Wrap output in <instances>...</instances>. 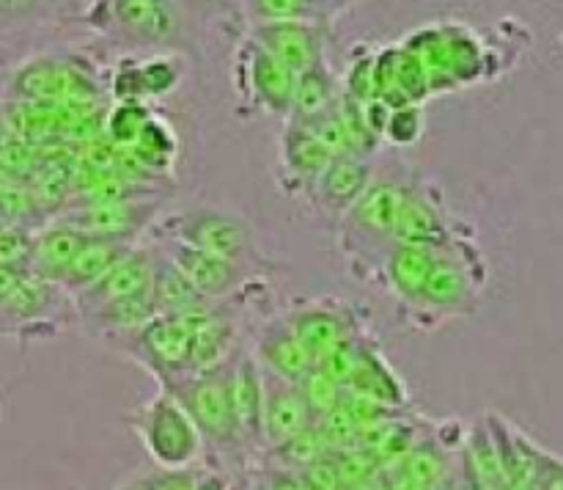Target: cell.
I'll return each mask as SVG.
<instances>
[{"label":"cell","instance_id":"15","mask_svg":"<svg viewBox=\"0 0 563 490\" xmlns=\"http://www.w3.org/2000/svg\"><path fill=\"white\" fill-rule=\"evenodd\" d=\"M154 246L163 251L170 268L209 303H223L225 297L245 290L247 281H251V270L236 262H229V259L212 257L207 251H198V248L170 240H154Z\"/></svg>","mask_w":563,"mask_h":490},{"label":"cell","instance_id":"53","mask_svg":"<svg viewBox=\"0 0 563 490\" xmlns=\"http://www.w3.org/2000/svg\"><path fill=\"white\" fill-rule=\"evenodd\" d=\"M247 490H264L262 482H258V479H256V473H253V479H251V484H247Z\"/></svg>","mask_w":563,"mask_h":490},{"label":"cell","instance_id":"25","mask_svg":"<svg viewBox=\"0 0 563 490\" xmlns=\"http://www.w3.org/2000/svg\"><path fill=\"white\" fill-rule=\"evenodd\" d=\"M434 257H438V248L407 246V242H394V248L388 251L377 281L399 303L401 312H407L418 301L429 273H432Z\"/></svg>","mask_w":563,"mask_h":490},{"label":"cell","instance_id":"1","mask_svg":"<svg viewBox=\"0 0 563 490\" xmlns=\"http://www.w3.org/2000/svg\"><path fill=\"white\" fill-rule=\"evenodd\" d=\"M489 270L473 231H462L449 246L438 248L432 273L418 301L407 308L412 328L434 330L451 317H467L482 303Z\"/></svg>","mask_w":563,"mask_h":490},{"label":"cell","instance_id":"20","mask_svg":"<svg viewBox=\"0 0 563 490\" xmlns=\"http://www.w3.org/2000/svg\"><path fill=\"white\" fill-rule=\"evenodd\" d=\"M374 168L372 160L352 157V154H341L328 163V168L319 174L317 185H313L308 202L324 215V218L339 224L344 218L346 209L361 198V193L372 185Z\"/></svg>","mask_w":563,"mask_h":490},{"label":"cell","instance_id":"18","mask_svg":"<svg viewBox=\"0 0 563 490\" xmlns=\"http://www.w3.org/2000/svg\"><path fill=\"white\" fill-rule=\"evenodd\" d=\"M152 273L154 246H141V242H135V246L108 270V275H104L102 281H97L91 290H86L82 295L75 297L77 323H80V317L108 306V303L146 292L148 286H152Z\"/></svg>","mask_w":563,"mask_h":490},{"label":"cell","instance_id":"12","mask_svg":"<svg viewBox=\"0 0 563 490\" xmlns=\"http://www.w3.org/2000/svg\"><path fill=\"white\" fill-rule=\"evenodd\" d=\"M295 77V72L264 53L256 42L242 36L234 53V91L240 94L242 113L258 110V113L275 116V119H289Z\"/></svg>","mask_w":563,"mask_h":490},{"label":"cell","instance_id":"51","mask_svg":"<svg viewBox=\"0 0 563 490\" xmlns=\"http://www.w3.org/2000/svg\"><path fill=\"white\" fill-rule=\"evenodd\" d=\"M363 0H335V9H339V17L344 14V11H350V9H355V6H361Z\"/></svg>","mask_w":563,"mask_h":490},{"label":"cell","instance_id":"7","mask_svg":"<svg viewBox=\"0 0 563 490\" xmlns=\"http://www.w3.org/2000/svg\"><path fill=\"white\" fill-rule=\"evenodd\" d=\"M110 345L146 369L159 389H174L192 374V330L185 314H154L143 328L119 336Z\"/></svg>","mask_w":563,"mask_h":490},{"label":"cell","instance_id":"28","mask_svg":"<svg viewBox=\"0 0 563 490\" xmlns=\"http://www.w3.org/2000/svg\"><path fill=\"white\" fill-rule=\"evenodd\" d=\"M82 242H86V237H82L80 231L69 229V226L58 224V220L42 226V229L33 231L27 273L36 275V279L58 284V279L64 275V270L69 268V262L75 259V253L80 251Z\"/></svg>","mask_w":563,"mask_h":490},{"label":"cell","instance_id":"33","mask_svg":"<svg viewBox=\"0 0 563 490\" xmlns=\"http://www.w3.org/2000/svg\"><path fill=\"white\" fill-rule=\"evenodd\" d=\"M64 0H0V47L60 20Z\"/></svg>","mask_w":563,"mask_h":490},{"label":"cell","instance_id":"38","mask_svg":"<svg viewBox=\"0 0 563 490\" xmlns=\"http://www.w3.org/2000/svg\"><path fill=\"white\" fill-rule=\"evenodd\" d=\"M297 385H300L302 396H306V405L308 411H311L313 422L322 418L324 413L333 411L335 405H341L346 394L344 385L335 383V380L330 378V374H324L319 367L308 369V372L297 380Z\"/></svg>","mask_w":563,"mask_h":490},{"label":"cell","instance_id":"8","mask_svg":"<svg viewBox=\"0 0 563 490\" xmlns=\"http://www.w3.org/2000/svg\"><path fill=\"white\" fill-rule=\"evenodd\" d=\"M75 319V301L58 284L31 273H22L11 295L0 303V336L53 339Z\"/></svg>","mask_w":563,"mask_h":490},{"label":"cell","instance_id":"47","mask_svg":"<svg viewBox=\"0 0 563 490\" xmlns=\"http://www.w3.org/2000/svg\"><path fill=\"white\" fill-rule=\"evenodd\" d=\"M196 490H234V479L223 468H201Z\"/></svg>","mask_w":563,"mask_h":490},{"label":"cell","instance_id":"17","mask_svg":"<svg viewBox=\"0 0 563 490\" xmlns=\"http://www.w3.org/2000/svg\"><path fill=\"white\" fill-rule=\"evenodd\" d=\"M280 160V187L291 196H311L319 174L328 168L333 154L317 141L311 130L300 121H284V132L278 141Z\"/></svg>","mask_w":563,"mask_h":490},{"label":"cell","instance_id":"6","mask_svg":"<svg viewBox=\"0 0 563 490\" xmlns=\"http://www.w3.org/2000/svg\"><path fill=\"white\" fill-rule=\"evenodd\" d=\"M130 424L157 468H190L201 462V433L170 391L159 389L152 400L132 411Z\"/></svg>","mask_w":563,"mask_h":490},{"label":"cell","instance_id":"35","mask_svg":"<svg viewBox=\"0 0 563 490\" xmlns=\"http://www.w3.org/2000/svg\"><path fill=\"white\" fill-rule=\"evenodd\" d=\"M328 455H330V449H328V444H324L322 433L317 429V424H311V427L302 429V433L291 435V438H286V440H280V444L264 449L258 457H262V466L284 468V471L300 473L302 468L313 466V462L322 460V457H328Z\"/></svg>","mask_w":563,"mask_h":490},{"label":"cell","instance_id":"45","mask_svg":"<svg viewBox=\"0 0 563 490\" xmlns=\"http://www.w3.org/2000/svg\"><path fill=\"white\" fill-rule=\"evenodd\" d=\"M300 477L302 482L308 484V490H344V484H341L339 471H335L330 455L322 457V460H317L313 466L302 468Z\"/></svg>","mask_w":563,"mask_h":490},{"label":"cell","instance_id":"40","mask_svg":"<svg viewBox=\"0 0 563 490\" xmlns=\"http://www.w3.org/2000/svg\"><path fill=\"white\" fill-rule=\"evenodd\" d=\"M330 460H333L335 471H339V479L341 484H344V490L357 488L361 482H366V479L377 477L379 473L377 460H374L366 449H361V446L355 444L330 451Z\"/></svg>","mask_w":563,"mask_h":490},{"label":"cell","instance_id":"3","mask_svg":"<svg viewBox=\"0 0 563 490\" xmlns=\"http://www.w3.org/2000/svg\"><path fill=\"white\" fill-rule=\"evenodd\" d=\"M80 22L130 55L176 50L185 31L176 0H88Z\"/></svg>","mask_w":563,"mask_h":490},{"label":"cell","instance_id":"46","mask_svg":"<svg viewBox=\"0 0 563 490\" xmlns=\"http://www.w3.org/2000/svg\"><path fill=\"white\" fill-rule=\"evenodd\" d=\"M256 479L262 482L264 490H308L302 477L297 471H284V468L258 466Z\"/></svg>","mask_w":563,"mask_h":490},{"label":"cell","instance_id":"19","mask_svg":"<svg viewBox=\"0 0 563 490\" xmlns=\"http://www.w3.org/2000/svg\"><path fill=\"white\" fill-rule=\"evenodd\" d=\"M374 86H377V99H383L388 108L423 105L432 97L427 72L401 42L374 53Z\"/></svg>","mask_w":563,"mask_h":490},{"label":"cell","instance_id":"36","mask_svg":"<svg viewBox=\"0 0 563 490\" xmlns=\"http://www.w3.org/2000/svg\"><path fill=\"white\" fill-rule=\"evenodd\" d=\"M126 152H132V157L141 165H146L148 171L168 168L176 157V135L163 119H148V124L143 127L141 138L132 143Z\"/></svg>","mask_w":563,"mask_h":490},{"label":"cell","instance_id":"5","mask_svg":"<svg viewBox=\"0 0 563 490\" xmlns=\"http://www.w3.org/2000/svg\"><path fill=\"white\" fill-rule=\"evenodd\" d=\"M152 235L154 240L181 242V246L229 259V262L242 264L247 270L262 264L256 231L242 215L229 213V209L198 204V207L163 213L157 224L152 226Z\"/></svg>","mask_w":563,"mask_h":490},{"label":"cell","instance_id":"4","mask_svg":"<svg viewBox=\"0 0 563 490\" xmlns=\"http://www.w3.org/2000/svg\"><path fill=\"white\" fill-rule=\"evenodd\" d=\"M401 179H372L339 220V246L352 273L377 281L385 257L394 248V226L401 204Z\"/></svg>","mask_w":563,"mask_h":490},{"label":"cell","instance_id":"27","mask_svg":"<svg viewBox=\"0 0 563 490\" xmlns=\"http://www.w3.org/2000/svg\"><path fill=\"white\" fill-rule=\"evenodd\" d=\"M132 246H135V242L97 240V237H86L80 251L75 253L69 268H66L64 275L58 279V286L71 297V301H75L77 295L91 290L97 281H102L104 275H108V270L113 268V264L119 262Z\"/></svg>","mask_w":563,"mask_h":490},{"label":"cell","instance_id":"37","mask_svg":"<svg viewBox=\"0 0 563 490\" xmlns=\"http://www.w3.org/2000/svg\"><path fill=\"white\" fill-rule=\"evenodd\" d=\"M152 110L148 105L141 102H115V108L110 110L108 119H104V135H108L110 143L115 146L130 149L132 143L141 138L143 127L152 119Z\"/></svg>","mask_w":563,"mask_h":490},{"label":"cell","instance_id":"2","mask_svg":"<svg viewBox=\"0 0 563 490\" xmlns=\"http://www.w3.org/2000/svg\"><path fill=\"white\" fill-rule=\"evenodd\" d=\"M401 44L416 55L418 64L427 72L432 97L462 91L500 72L498 53L487 47L471 25H462V22L423 25Z\"/></svg>","mask_w":563,"mask_h":490},{"label":"cell","instance_id":"32","mask_svg":"<svg viewBox=\"0 0 563 490\" xmlns=\"http://www.w3.org/2000/svg\"><path fill=\"white\" fill-rule=\"evenodd\" d=\"M148 292H152L157 314H187L196 306H201V303H209L203 301V297L198 295L174 268H170V262L163 257V251H159L157 246H154V273Z\"/></svg>","mask_w":563,"mask_h":490},{"label":"cell","instance_id":"24","mask_svg":"<svg viewBox=\"0 0 563 490\" xmlns=\"http://www.w3.org/2000/svg\"><path fill=\"white\" fill-rule=\"evenodd\" d=\"M251 352L264 372L291 380V383H297L308 369H313V361L308 358L306 347L300 345V339L295 336V330H291L289 319L284 314L267 319L258 328L256 345H253Z\"/></svg>","mask_w":563,"mask_h":490},{"label":"cell","instance_id":"26","mask_svg":"<svg viewBox=\"0 0 563 490\" xmlns=\"http://www.w3.org/2000/svg\"><path fill=\"white\" fill-rule=\"evenodd\" d=\"M75 91V69L53 55H33L22 61L9 80V97L20 102H55Z\"/></svg>","mask_w":563,"mask_h":490},{"label":"cell","instance_id":"34","mask_svg":"<svg viewBox=\"0 0 563 490\" xmlns=\"http://www.w3.org/2000/svg\"><path fill=\"white\" fill-rule=\"evenodd\" d=\"M432 424V422H429ZM396 471L407 473L416 482L427 484V488L438 490L440 484H445L449 479H454V455H449L445 449H440L438 444L432 440L429 429L423 433V438L401 457V462L396 466Z\"/></svg>","mask_w":563,"mask_h":490},{"label":"cell","instance_id":"43","mask_svg":"<svg viewBox=\"0 0 563 490\" xmlns=\"http://www.w3.org/2000/svg\"><path fill=\"white\" fill-rule=\"evenodd\" d=\"M201 466L190 468H152L141 473L146 490H196Z\"/></svg>","mask_w":563,"mask_h":490},{"label":"cell","instance_id":"50","mask_svg":"<svg viewBox=\"0 0 563 490\" xmlns=\"http://www.w3.org/2000/svg\"><path fill=\"white\" fill-rule=\"evenodd\" d=\"M115 490H146V484H143L141 473H137V477H130L126 482L115 484Z\"/></svg>","mask_w":563,"mask_h":490},{"label":"cell","instance_id":"9","mask_svg":"<svg viewBox=\"0 0 563 490\" xmlns=\"http://www.w3.org/2000/svg\"><path fill=\"white\" fill-rule=\"evenodd\" d=\"M165 213V198L157 196H115L91 198L58 213V224L80 231L82 237L119 242H141L146 231Z\"/></svg>","mask_w":563,"mask_h":490},{"label":"cell","instance_id":"23","mask_svg":"<svg viewBox=\"0 0 563 490\" xmlns=\"http://www.w3.org/2000/svg\"><path fill=\"white\" fill-rule=\"evenodd\" d=\"M264 407H262V435L264 449L280 444V440L291 438V435L302 433L313 424L311 411L306 405L300 385L291 380L275 378V374L264 372Z\"/></svg>","mask_w":563,"mask_h":490},{"label":"cell","instance_id":"42","mask_svg":"<svg viewBox=\"0 0 563 490\" xmlns=\"http://www.w3.org/2000/svg\"><path fill=\"white\" fill-rule=\"evenodd\" d=\"M31 242V229H25V226H3V229H0V268L27 273Z\"/></svg>","mask_w":563,"mask_h":490},{"label":"cell","instance_id":"10","mask_svg":"<svg viewBox=\"0 0 563 490\" xmlns=\"http://www.w3.org/2000/svg\"><path fill=\"white\" fill-rule=\"evenodd\" d=\"M229 363V361H225ZM207 369L185 378L174 389H165L187 407L203 438V451L214 449L218 455H234L242 449L240 433H236L234 411L229 396V369Z\"/></svg>","mask_w":563,"mask_h":490},{"label":"cell","instance_id":"48","mask_svg":"<svg viewBox=\"0 0 563 490\" xmlns=\"http://www.w3.org/2000/svg\"><path fill=\"white\" fill-rule=\"evenodd\" d=\"M383 477H385V482H388L390 490H432V488H427V484L410 479L407 473L396 471V468H390V471H383Z\"/></svg>","mask_w":563,"mask_h":490},{"label":"cell","instance_id":"16","mask_svg":"<svg viewBox=\"0 0 563 490\" xmlns=\"http://www.w3.org/2000/svg\"><path fill=\"white\" fill-rule=\"evenodd\" d=\"M229 369V396L234 411L236 433H240L242 449L262 455V407H264V374L251 350H236L225 363Z\"/></svg>","mask_w":563,"mask_h":490},{"label":"cell","instance_id":"49","mask_svg":"<svg viewBox=\"0 0 563 490\" xmlns=\"http://www.w3.org/2000/svg\"><path fill=\"white\" fill-rule=\"evenodd\" d=\"M352 490H390V488H388V482H385L383 471H379L377 477L366 479V482H361V484H357V488H352Z\"/></svg>","mask_w":563,"mask_h":490},{"label":"cell","instance_id":"41","mask_svg":"<svg viewBox=\"0 0 563 490\" xmlns=\"http://www.w3.org/2000/svg\"><path fill=\"white\" fill-rule=\"evenodd\" d=\"M313 424H317V429L322 433L324 444H328L330 451L344 449V446L355 444L357 422H355V416H352L350 407H346L344 402H341V405H335L330 413H324V416L317 418Z\"/></svg>","mask_w":563,"mask_h":490},{"label":"cell","instance_id":"39","mask_svg":"<svg viewBox=\"0 0 563 490\" xmlns=\"http://www.w3.org/2000/svg\"><path fill=\"white\" fill-rule=\"evenodd\" d=\"M427 132V113L423 105H401V108H390L388 121H385L383 141L390 146H416Z\"/></svg>","mask_w":563,"mask_h":490},{"label":"cell","instance_id":"54","mask_svg":"<svg viewBox=\"0 0 563 490\" xmlns=\"http://www.w3.org/2000/svg\"><path fill=\"white\" fill-rule=\"evenodd\" d=\"M460 484H462V490H484V488H478V484L465 482V479H462V477H460Z\"/></svg>","mask_w":563,"mask_h":490},{"label":"cell","instance_id":"52","mask_svg":"<svg viewBox=\"0 0 563 490\" xmlns=\"http://www.w3.org/2000/svg\"><path fill=\"white\" fill-rule=\"evenodd\" d=\"M438 490H462V484H460V477L449 479V482H445V484H440Z\"/></svg>","mask_w":563,"mask_h":490},{"label":"cell","instance_id":"13","mask_svg":"<svg viewBox=\"0 0 563 490\" xmlns=\"http://www.w3.org/2000/svg\"><path fill=\"white\" fill-rule=\"evenodd\" d=\"M462 231H467V226L451 215L443 190L434 182L405 179L399 215H396L394 226V242L443 248Z\"/></svg>","mask_w":563,"mask_h":490},{"label":"cell","instance_id":"14","mask_svg":"<svg viewBox=\"0 0 563 490\" xmlns=\"http://www.w3.org/2000/svg\"><path fill=\"white\" fill-rule=\"evenodd\" d=\"M245 36L256 42L264 53L286 66L295 75L313 69L328 61L330 25L311 20H269L251 22Z\"/></svg>","mask_w":563,"mask_h":490},{"label":"cell","instance_id":"21","mask_svg":"<svg viewBox=\"0 0 563 490\" xmlns=\"http://www.w3.org/2000/svg\"><path fill=\"white\" fill-rule=\"evenodd\" d=\"M192 330L190 372L218 369L236 352V323L223 303H201L185 314Z\"/></svg>","mask_w":563,"mask_h":490},{"label":"cell","instance_id":"11","mask_svg":"<svg viewBox=\"0 0 563 490\" xmlns=\"http://www.w3.org/2000/svg\"><path fill=\"white\" fill-rule=\"evenodd\" d=\"M289 319L291 330L306 347L308 358L322 363L333 350H339L346 341L368 334L366 314L355 303L341 301V297H311V301H297L289 312L284 314Z\"/></svg>","mask_w":563,"mask_h":490},{"label":"cell","instance_id":"29","mask_svg":"<svg viewBox=\"0 0 563 490\" xmlns=\"http://www.w3.org/2000/svg\"><path fill=\"white\" fill-rule=\"evenodd\" d=\"M341 99V80L330 64L313 66V69L302 72L295 77V91H291L289 105V121H311L322 116L324 110L333 108Z\"/></svg>","mask_w":563,"mask_h":490},{"label":"cell","instance_id":"44","mask_svg":"<svg viewBox=\"0 0 563 490\" xmlns=\"http://www.w3.org/2000/svg\"><path fill=\"white\" fill-rule=\"evenodd\" d=\"M533 488L563 490V457L542 449L539 444L537 451H533Z\"/></svg>","mask_w":563,"mask_h":490},{"label":"cell","instance_id":"30","mask_svg":"<svg viewBox=\"0 0 563 490\" xmlns=\"http://www.w3.org/2000/svg\"><path fill=\"white\" fill-rule=\"evenodd\" d=\"M187 75L185 55L176 50H165V53H148L135 55V80L141 102L146 105L148 99H163L179 88V83Z\"/></svg>","mask_w":563,"mask_h":490},{"label":"cell","instance_id":"22","mask_svg":"<svg viewBox=\"0 0 563 490\" xmlns=\"http://www.w3.org/2000/svg\"><path fill=\"white\" fill-rule=\"evenodd\" d=\"M350 394L366 396V400L379 402L394 411H410V391H407L405 380L399 378L390 361L385 358L383 347L372 334L363 336L361 356H357L355 372H352L346 389Z\"/></svg>","mask_w":563,"mask_h":490},{"label":"cell","instance_id":"31","mask_svg":"<svg viewBox=\"0 0 563 490\" xmlns=\"http://www.w3.org/2000/svg\"><path fill=\"white\" fill-rule=\"evenodd\" d=\"M245 22L269 20H311L333 25L339 20L335 0H240Z\"/></svg>","mask_w":563,"mask_h":490}]
</instances>
